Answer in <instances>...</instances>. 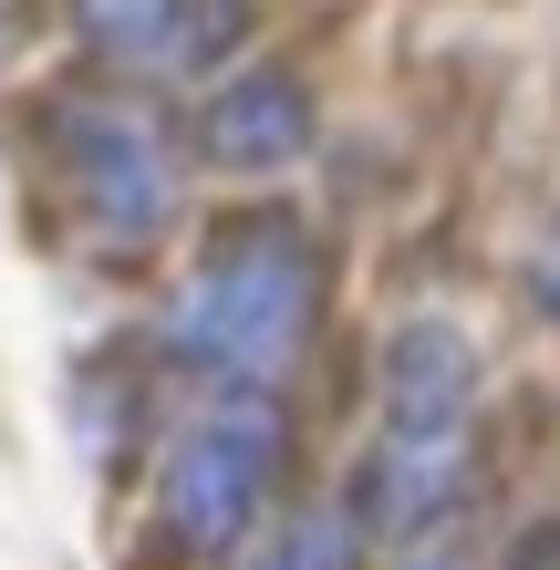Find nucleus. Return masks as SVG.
<instances>
[{"label":"nucleus","instance_id":"f257e3e1","mask_svg":"<svg viewBox=\"0 0 560 570\" xmlns=\"http://www.w3.org/2000/svg\"><path fill=\"white\" fill-rule=\"evenodd\" d=\"M322 312V249L291 208H239L197 249V271L167 312V363L187 384L218 394H259L291 374V353L312 343Z\"/></svg>","mask_w":560,"mask_h":570},{"label":"nucleus","instance_id":"f03ea898","mask_svg":"<svg viewBox=\"0 0 560 570\" xmlns=\"http://www.w3.org/2000/svg\"><path fill=\"white\" fill-rule=\"evenodd\" d=\"M31 125H42L62 208L105 249H146L177 218V146L156 136L146 105H125V94H52Z\"/></svg>","mask_w":560,"mask_h":570},{"label":"nucleus","instance_id":"7ed1b4c3","mask_svg":"<svg viewBox=\"0 0 560 570\" xmlns=\"http://www.w3.org/2000/svg\"><path fill=\"white\" fill-rule=\"evenodd\" d=\"M281 446L291 435L259 394H218L167 446V466H156V529H167V550H187V560L239 550L259 529V509H271V488H281Z\"/></svg>","mask_w":560,"mask_h":570},{"label":"nucleus","instance_id":"20e7f679","mask_svg":"<svg viewBox=\"0 0 560 570\" xmlns=\"http://www.w3.org/2000/svg\"><path fill=\"white\" fill-rule=\"evenodd\" d=\"M456 498H468V435H384L343 498V519L364 529V550H415L446 529Z\"/></svg>","mask_w":560,"mask_h":570},{"label":"nucleus","instance_id":"39448f33","mask_svg":"<svg viewBox=\"0 0 560 570\" xmlns=\"http://www.w3.org/2000/svg\"><path fill=\"white\" fill-rule=\"evenodd\" d=\"M312 146V94L271 73V62H249V73H228L208 105H197V156L228 166V177H271Z\"/></svg>","mask_w":560,"mask_h":570},{"label":"nucleus","instance_id":"423d86ee","mask_svg":"<svg viewBox=\"0 0 560 570\" xmlns=\"http://www.w3.org/2000/svg\"><path fill=\"white\" fill-rule=\"evenodd\" d=\"M478 343L456 322H405L384 343V435H468Z\"/></svg>","mask_w":560,"mask_h":570},{"label":"nucleus","instance_id":"0eeeda50","mask_svg":"<svg viewBox=\"0 0 560 570\" xmlns=\"http://www.w3.org/2000/svg\"><path fill=\"white\" fill-rule=\"evenodd\" d=\"M239 570H364V529H353L343 509H302V519H281Z\"/></svg>","mask_w":560,"mask_h":570},{"label":"nucleus","instance_id":"6e6552de","mask_svg":"<svg viewBox=\"0 0 560 570\" xmlns=\"http://www.w3.org/2000/svg\"><path fill=\"white\" fill-rule=\"evenodd\" d=\"M73 31H83V52H105V62H167L177 0H73Z\"/></svg>","mask_w":560,"mask_h":570},{"label":"nucleus","instance_id":"1a4fd4ad","mask_svg":"<svg viewBox=\"0 0 560 570\" xmlns=\"http://www.w3.org/2000/svg\"><path fill=\"white\" fill-rule=\"evenodd\" d=\"M249 11H259V0H177V31H167V73H197V62L239 52V42H249Z\"/></svg>","mask_w":560,"mask_h":570},{"label":"nucleus","instance_id":"9d476101","mask_svg":"<svg viewBox=\"0 0 560 570\" xmlns=\"http://www.w3.org/2000/svg\"><path fill=\"white\" fill-rule=\"evenodd\" d=\"M394 570H478V550H468V540H415Z\"/></svg>","mask_w":560,"mask_h":570}]
</instances>
